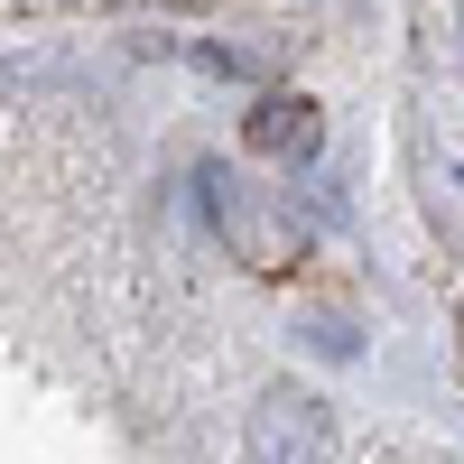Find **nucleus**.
<instances>
[{
  "label": "nucleus",
  "instance_id": "1",
  "mask_svg": "<svg viewBox=\"0 0 464 464\" xmlns=\"http://www.w3.org/2000/svg\"><path fill=\"white\" fill-rule=\"evenodd\" d=\"M251 455L260 464H325V400L316 391H260L251 409Z\"/></svg>",
  "mask_w": 464,
  "mask_h": 464
},
{
  "label": "nucleus",
  "instance_id": "2",
  "mask_svg": "<svg viewBox=\"0 0 464 464\" xmlns=\"http://www.w3.org/2000/svg\"><path fill=\"white\" fill-rule=\"evenodd\" d=\"M251 149H269V159H306V149H316V111H306V102H260L251 111Z\"/></svg>",
  "mask_w": 464,
  "mask_h": 464
}]
</instances>
